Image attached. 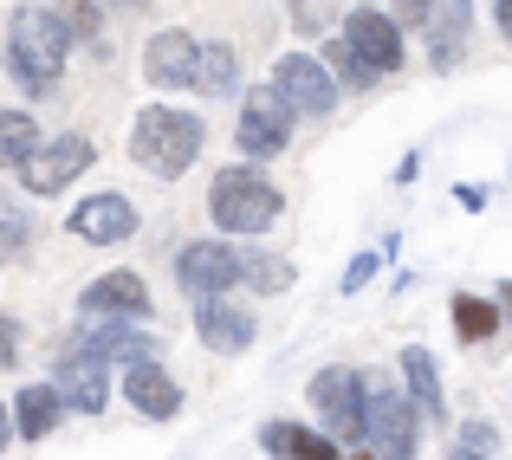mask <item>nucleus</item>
<instances>
[{"instance_id": "4c0bfd02", "label": "nucleus", "mask_w": 512, "mask_h": 460, "mask_svg": "<svg viewBox=\"0 0 512 460\" xmlns=\"http://www.w3.org/2000/svg\"><path fill=\"white\" fill-rule=\"evenodd\" d=\"M493 305H500V318L512 324V279H500V292H493Z\"/></svg>"}, {"instance_id": "0eeeda50", "label": "nucleus", "mask_w": 512, "mask_h": 460, "mask_svg": "<svg viewBox=\"0 0 512 460\" xmlns=\"http://www.w3.org/2000/svg\"><path fill=\"white\" fill-rule=\"evenodd\" d=\"M175 292H182L188 305L240 292V247L234 240H188V247L175 253Z\"/></svg>"}, {"instance_id": "1a4fd4ad", "label": "nucleus", "mask_w": 512, "mask_h": 460, "mask_svg": "<svg viewBox=\"0 0 512 460\" xmlns=\"http://www.w3.org/2000/svg\"><path fill=\"white\" fill-rule=\"evenodd\" d=\"M91 162H98V143H91L85 130H59V137H46L33 156H26L20 188L26 195H59V188H72Z\"/></svg>"}, {"instance_id": "b1692460", "label": "nucleus", "mask_w": 512, "mask_h": 460, "mask_svg": "<svg viewBox=\"0 0 512 460\" xmlns=\"http://www.w3.org/2000/svg\"><path fill=\"white\" fill-rule=\"evenodd\" d=\"M448 318H454V337H461L467 350L474 344H493V337H500V305L487 299V292H454V305H448Z\"/></svg>"}, {"instance_id": "6ab92c4d", "label": "nucleus", "mask_w": 512, "mask_h": 460, "mask_svg": "<svg viewBox=\"0 0 512 460\" xmlns=\"http://www.w3.org/2000/svg\"><path fill=\"white\" fill-rule=\"evenodd\" d=\"M396 376H402V389H409V402H415L422 422H448V389H441V370H435V357H428L422 344H402Z\"/></svg>"}, {"instance_id": "f704fd0d", "label": "nucleus", "mask_w": 512, "mask_h": 460, "mask_svg": "<svg viewBox=\"0 0 512 460\" xmlns=\"http://www.w3.org/2000/svg\"><path fill=\"white\" fill-rule=\"evenodd\" d=\"M493 26H500L506 46H512V0H493Z\"/></svg>"}, {"instance_id": "7c9ffc66", "label": "nucleus", "mask_w": 512, "mask_h": 460, "mask_svg": "<svg viewBox=\"0 0 512 460\" xmlns=\"http://www.w3.org/2000/svg\"><path fill=\"white\" fill-rule=\"evenodd\" d=\"M383 273V253H357V260L344 266V279H338V292H363L370 286V279Z\"/></svg>"}, {"instance_id": "423d86ee", "label": "nucleus", "mask_w": 512, "mask_h": 460, "mask_svg": "<svg viewBox=\"0 0 512 460\" xmlns=\"http://www.w3.org/2000/svg\"><path fill=\"white\" fill-rule=\"evenodd\" d=\"M292 104L279 98L273 85H247L240 98V117H234V143H240V162H273L292 150Z\"/></svg>"}, {"instance_id": "ddd939ff", "label": "nucleus", "mask_w": 512, "mask_h": 460, "mask_svg": "<svg viewBox=\"0 0 512 460\" xmlns=\"http://www.w3.org/2000/svg\"><path fill=\"white\" fill-rule=\"evenodd\" d=\"M338 39L357 52L363 65H370L376 78L402 72V59H409V46H402V26L389 20V13H376V7H350L344 20H338Z\"/></svg>"}, {"instance_id": "20e7f679", "label": "nucleus", "mask_w": 512, "mask_h": 460, "mask_svg": "<svg viewBox=\"0 0 512 460\" xmlns=\"http://www.w3.org/2000/svg\"><path fill=\"white\" fill-rule=\"evenodd\" d=\"M363 448L376 460H415L422 454V415L396 370H363Z\"/></svg>"}, {"instance_id": "5701e85b", "label": "nucleus", "mask_w": 512, "mask_h": 460, "mask_svg": "<svg viewBox=\"0 0 512 460\" xmlns=\"http://www.w3.org/2000/svg\"><path fill=\"white\" fill-rule=\"evenodd\" d=\"M195 98H234L240 91V52L227 46V39H214V46L195 52Z\"/></svg>"}, {"instance_id": "72a5a7b5", "label": "nucleus", "mask_w": 512, "mask_h": 460, "mask_svg": "<svg viewBox=\"0 0 512 460\" xmlns=\"http://www.w3.org/2000/svg\"><path fill=\"white\" fill-rule=\"evenodd\" d=\"M454 201H461L467 214H480V208H487V182H461V188H454Z\"/></svg>"}, {"instance_id": "4be33fe9", "label": "nucleus", "mask_w": 512, "mask_h": 460, "mask_svg": "<svg viewBox=\"0 0 512 460\" xmlns=\"http://www.w3.org/2000/svg\"><path fill=\"white\" fill-rule=\"evenodd\" d=\"M299 286V266L286 253H266V247H240V292H260V299H279V292Z\"/></svg>"}, {"instance_id": "473e14b6", "label": "nucleus", "mask_w": 512, "mask_h": 460, "mask_svg": "<svg viewBox=\"0 0 512 460\" xmlns=\"http://www.w3.org/2000/svg\"><path fill=\"white\" fill-rule=\"evenodd\" d=\"M20 318H7V311H0V370H13V363H20Z\"/></svg>"}, {"instance_id": "cd10ccee", "label": "nucleus", "mask_w": 512, "mask_h": 460, "mask_svg": "<svg viewBox=\"0 0 512 460\" xmlns=\"http://www.w3.org/2000/svg\"><path fill=\"white\" fill-rule=\"evenodd\" d=\"M318 59H325V72H331V78H338V91H370V85H376V72H370V65H363V59H357V52H350V46H344V39H338V33H331V39H325V52H318Z\"/></svg>"}, {"instance_id": "58836bf2", "label": "nucleus", "mask_w": 512, "mask_h": 460, "mask_svg": "<svg viewBox=\"0 0 512 460\" xmlns=\"http://www.w3.org/2000/svg\"><path fill=\"white\" fill-rule=\"evenodd\" d=\"M111 7H124V13H150V0H111Z\"/></svg>"}, {"instance_id": "412c9836", "label": "nucleus", "mask_w": 512, "mask_h": 460, "mask_svg": "<svg viewBox=\"0 0 512 460\" xmlns=\"http://www.w3.org/2000/svg\"><path fill=\"white\" fill-rule=\"evenodd\" d=\"M260 448H266V460H344V448L325 428H305V422H266Z\"/></svg>"}, {"instance_id": "39448f33", "label": "nucleus", "mask_w": 512, "mask_h": 460, "mask_svg": "<svg viewBox=\"0 0 512 460\" xmlns=\"http://www.w3.org/2000/svg\"><path fill=\"white\" fill-rule=\"evenodd\" d=\"M305 402H312L318 428H325L344 454L363 448V370H350V363H325V370L305 383Z\"/></svg>"}, {"instance_id": "a211bd4d", "label": "nucleus", "mask_w": 512, "mask_h": 460, "mask_svg": "<svg viewBox=\"0 0 512 460\" xmlns=\"http://www.w3.org/2000/svg\"><path fill=\"white\" fill-rule=\"evenodd\" d=\"M428 33V65L435 72H454L467 59V33H474V0H435V20L422 26Z\"/></svg>"}, {"instance_id": "aec40b11", "label": "nucleus", "mask_w": 512, "mask_h": 460, "mask_svg": "<svg viewBox=\"0 0 512 460\" xmlns=\"http://www.w3.org/2000/svg\"><path fill=\"white\" fill-rule=\"evenodd\" d=\"M7 409H13V441H46L52 428L72 415V409L59 402V389H52V383H26V389H13Z\"/></svg>"}, {"instance_id": "f257e3e1", "label": "nucleus", "mask_w": 512, "mask_h": 460, "mask_svg": "<svg viewBox=\"0 0 512 460\" xmlns=\"http://www.w3.org/2000/svg\"><path fill=\"white\" fill-rule=\"evenodd\" d=\"M65 59H72V33L52 20V7H13L7 13V78L26 98H52L65 85Z\"/></svg>"}, {"instance_id": "f8f14e48", "label": "nucleus", "mask_w": 512, "mask_h": 460, "mask_svg": "<svg viewBox=\"0 0 512 460\" xmlns=\"http://www.w3.org/2000/svg\"><path fill=\"white\" fill-rule=\"evenodd\" d=\"M143 214L130 195H117V188H98V195H85L72 214H65V234L85 240V247H124V240H137Z\"/></svg>"}, {"instance_id": "c756f323", "label": "nucleus", "mask_w": 512, "mask_h": 460, "mask_svg": "<svg viewBox=\"0 0 512 460\" xmlns=\"http://www.w3.org/2000/svg\"><path fill=\"white\" fill-rule=\"evenodd\" d=\"M331 26H338V0H292V33L318 39V33H331Z\"/></svg>"}, {"instance_id": "f3484780", "label": "nucleus", "mask_w": 512, "mask_h": 460, "mask_svg": "<svg viewBox=\"0 0 512 460\" xmlns=\"http://www.w3.org/2000/svg\"><path fill=\"white\" fill-rule=\"evenodd\" d=\"M124 402L143 415V422H175V415H182V383L163 370V357L130 363L124 370Z\"/></svg>"}, {"instance_id": "9b49d317", "label": "nucleus", "mask_w": 512, "mask_h": 460, "mask_svg": "<svg viewBox=\"0 0 512 460\" xmlns=\"http://www.w3.org/2000/svg\"><path fill=\"white\" fill-rule=\"evenodd\" d=\"M52 389H59V402L72 415H104L111 409V370L104 363H91L85 350H72V337H59L52 344Z\"/></svg>"}, {"instance_id": "9d476101", "label": "nucleus", "mask_w": 512, "mask_h": 460, "mask_svg": "<svg viewBox=\"0 0 512 460\" xmlns=\"http://www.w3.org/2000/svg\"><path fill=\"white\" fill-rule=\"evenodd\" d=\"M266 85L279 91V98L292 104V117H331L338 111V78L325 72V59L318 52H279V65H273V78Z\"/></svg>"}, {"instance_id": "a878e982", "label": "nucleus", "mask_w": 512, "mask_h": 460, "mask_svg": "<svg viewBox=\"0 0 512 460\" xmlns=\"http://www.w3.org/2000/svg\"><path fill=\"white\" fill-rule=\"evenodd\" d=\"M39 143H46V130L33 124V111H7V104H0V169L20 175Z\"/></svg>"}, {"instance_id": "bb28decb", "label": "nucleus", "mask_w": 512, "mask_h": 460, "mask_svg": "<svg viewBox=\"0 0 512 460\" xmlns=\"http://www.w3.org/2000/svg\"><path fill=\"white\" fill-rule=\"evenodd\" d=\"M33 234H39V227H33V214H26V208H13V201L0 195V273H7V266H20L26 253H33Z\"/></svg>"}, {"instance_id": "c9c22d12", "label": "nucleus", "mask_w": 512, "mask_h": 460, "mask_svg": "<svg viewBox=\"0 0 512 460\" xmlns=\"http://www.w3.org/2000/svg\"><path fill=\"white\" fill-rule=\"evenodd\" d=\"M415 175H422V156H415V150H409V156H402V162H396V182H415Z\"/></svg>"}, {"instance_id": "c85d7f7f", "label": "nucleus", "mask_w": 512, "mask_h": 460, "mask_svg": "<svg viewBox=\"0 0 512 460\" xmlns=\"http://www.w3.org/2000/svg\"><path fill=\"white\" fill-rule=\"evenodd\" d=\"M500 448H506V435H500V422H487V415H474V422L454 428V454H467V460H493Z\"/></svg>"}, {"instance_id": "a19ab883", "label": "nucleus", "mask_w": 512, "mask_h": 460, "mask_svg": "<svg viewBox=\"0 0 512 460\" xmlns=\"http://www.w3.org/2000/svg\"><path fill=\"white\" fill-rule=\"evenodd\" d=\"M357 7H376V0H357Z\"/></svg>"}, {"instance_id": "4468645a", "label": "nucleus", "mask_w": 512, "mask_h": 460, "mask_svg": "<svg viewBox=\"0 0 512 460\" xmlns=\"http://www.w3.org/2000/svg\"><path fill=\"white\" fill-rule=\"evenodd\" d=\"M78 318H124V324H150L156 318V299L143 286V273H98L85 292H78Z\"/></svg>"}, {"instance_id": "2eb2a0df", "label": "nucleus", "mask_w": 512, "mask_h": 460, "mask_svg": "<svg viewBox=\"0 0 512 460\" xmlns=\"http://www.w3.org/2000/svg\"><path fill=\"white\" fill-rule=\"evenodd\" d=\"M195 337L214 350V357H240V350H253L260 324H253V305H240L234 292H221V299L195 305Z\"/></svg>"}, {"instance_id": "2f4dec72", "label": "nucleus", "mask_w": 512, "mask_h": 460, "mask_svg": "<svg viewBox=\"0 0 512 460\" xmlns=\"http://www.w3.org/2000/svg\"><path fill=\"white\" fill-rule=\"evenodd\" d=\"M389 20H396L402 33H422V26L435 20V0H396V13H389Z\"/></svg>"}, {"instance_id": "e433bc0d", "label": "nucleus", "mask_w": 512, "mask_h": 460, "mask_svg": "<svg viewBox=\"0 0 512 460\" xmlns=\"http://www.w3.org/2000/svg\"><path fill=\"white\" fill-rule=\"evenodd\" d=\"M7 448H13V409L0 402V454H7Z\"/></svg>"}, {"instance_id": "ea45409f", "label": "nucleus", "mask_w": 512, "mask_h": 460, "mask_svg": "<svg viewBox=\"0 0 512 460\" xmlns=\"http://www.w3.org/2000/svg\"><path fill=\"white\" fill-rule=\"evenodd\" d=\"M344 460H376V454H370V448H350V454H344Z\"/></svg>"}, {"instance_id": "6e6552de", "label": "nucleus", "mask_w": 512, "mask_h": 460, "mask_svg": "<svg viewBox=\"0 0 512 460\" xmlns=\"http://www.w3.org/2000/svg\"><path fill=\"white\" fill-rule=\"evenodd\" d=\"M72 350H85L91 363H104V370H130V363H150L156 344L163 337L143 331V324H124V318H78L72 331Z\"/></svg>"}, {"instance_id": "393cba45", "label": "nucleus", "mask_w": 512, "mask_h": 460, "mask_svg": "<svg viewBox=\"0 0 512 460\" xmlns=\"http://www.w3.org/2000/svg\"><path fill=\"white\" fill-rule=\"evenodd\" d=\"M52 20L72 33V46H91L104 59L111 39H104V0H52Z\"/></svg>"}, {"instance_id": "dca6fc26", "label": "nucleus", "mask_w": 512, "mask_h": 460, "mask_svg": "<svg viewBox=\"0 0 512 460\" xmlns=\"http://www.w3.org/2000/svg\"><path fill=\"white\" fill-rule=\"evenodd\" d=\"M195 52H201V39L188 33V26H163V33H150V46H143V85L188 91V85H195Z\"/></svg>"}, {"instance_id": "f03ea898", "label": "nucleus", "mask_w": 512, "mask_h": 460, "mask_svg": "<svg viewBox=\"0 0 512 460\" xmlns=\"http://www.w3.org/2000/svg\"><path fill=\"white\" fill-rule=\"evenodd\" d=\"M279 214H286V188H279L260 162H227V169H214V182H208V221L221 227V234L260 240V234H273V227H279Z\"/></svg>"}, {"instance_id": "79ce46f5", "label": "nucleus", "mask_w": 512, "mask_h": 460, "mask_svg": "<svg viewBox=\"0 0 512 460\" xmlns=\"http://www.w3.org/2000/svg\"><path fill=\"white\" fill-rule=\"evenodd\" d=\"M493 460H512V454H493Z\"/></svg>"}, {"instance_id": "7ed1b4c3", "label": "nucleus", "mask_w": 512, "mask_h": 460, "mask_svg": "<svg viewBox=\"0 0 512 460\" xmlns=\"http://www.w3.org/2000/svg\"><path fill=\"white\" fill-rule=\"evenodd\" d=\"M201 143H208V124H201L195 111H182V104H143L137 124H130V156H137V169H150L156 182H182V175L195 169Z\"/></svg>"}]
</instances>
